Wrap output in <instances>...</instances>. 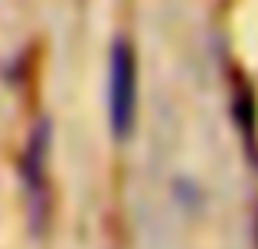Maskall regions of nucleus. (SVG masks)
Returning <instances> with one entry per match:
<instances>
[{"instance_id":"obj_1","label":"nucleus","mask_w":258,"mask_h":249,"mask_svg":"<svg viewBox=\"0 0 258 249\" xmlns=\"http://www.w3.org/2000/svg\"><path fill=\"white\" fill-rule=\"evenodd\" d=\"M108 63V122L118 141H127L138 118V59L124 36L114 39Z\"/></svg>"},{"instance_id":"obj_2","label":"nucleus","mask_w":258,"mask_h":249,"mask_svg":"<svg viewBox=\"0 0 258 249\" xmlns=\"http://www.w3.org/2000/svg\"><path fill=\"white\" fill-rule=\"evenodd\" d=\"M20 177L26 187V200H30L33 223H43L46 217V197H49V122L39 118L30 134V144L20 161Z\"/></svg>"},{"instance_id":"obj_3","label":"nucleus","mask_w":258,"mask_h":249,"mask_svg":"<svg viewBox=\"0 0 258 249\" xmlns=\"http://www.w3.org/2000/svg\"><path fill=\"white\" fill-rule=\"evenodd\" d=\"M232 109H235V118H239V128H242V134H245V141L252 144L255 141V98H252V92H248L245 82L235 85Z\"/></svg>"}]
</instances>
